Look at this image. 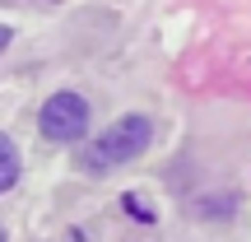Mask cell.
Listing matches in <instances>:
<instances>
[{"label":"cell","mask_w":251,"mask_h":242,"mask_svg":"<svg viewBox=\"0 0 251 242\" xmlns=\"http://www.w3.org/2000/svg\"><path fill=\"white\" fill-rule=\"evenodd\" d=\"M149 140H153V121L144 117V112H130V117L112 121L107 131H102L98 140L79 154V163H84L89 172L121 168V163H135V159H140V154L149 149Z\"/></svg>","instance_id":"6da1fadb"},{"label":"cell","mask_w":251,"mask_h":242,"mask_svg":"<svg viewBox=\"0 0 251 242\" xmlns=\"http://www.w3.org/2000/svg\"><path fill=\"white\" fill-rule=\"evenodd\" d=\"M89 121H93L89 103H84L79 93H70V89H65V93H51V98L42 103L37 131H42L47 140H56V144H75V140H84Z\"/></svg>","instance_id":"7a4b0ae2"},{"label":"cell","mask_w":251,"mask_h":242,"mask_svg":"<svg viewBox=\"0 0 251 242\" xmlns=\"http://www.w3.org/2000/svg\"><path fill=\"white\" fill-rule=\"evenodd\" d=\"M14 182H19V144L0 135V191H9Z\"/></svg>","instance_id":"3957f363"},{"label":"cell","mask_w":251,"mask_h":242,"mask_svg":"<svg viewBox=\"0 0 251 242\" xmlns=\"http://www.w3.org/2000/svg\"><path fill=\"white\" fill-rule=\"evenodd\" d=\"M9 42H14V28H5V24H0V52H5Z\"/></svg>","instance_id":"277c9868"},{"label":"cell","mask_w":251,"mask_h":242,"mask_svg":"<svg viewBox=\"0 0 251 242\" xmlns=\"http://www.w3.org/2000/svg\"><path fill=\"white\" fill-rule=\"evenodd\" d=\"M0 242H9V238H5V228H0Z\"/></svg>","instance_id":"5b68a950"}]
</instances>
